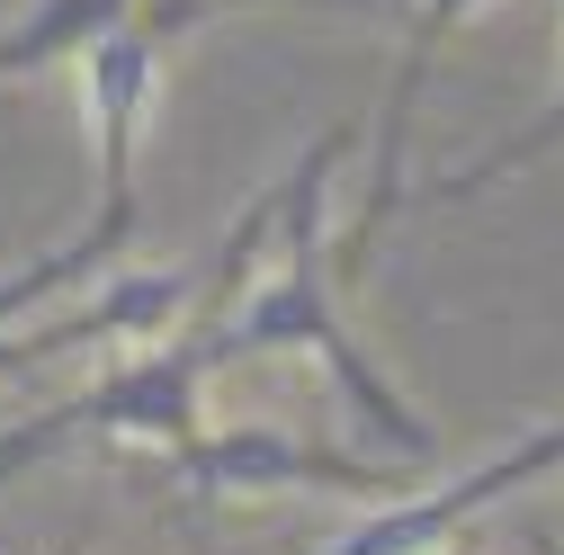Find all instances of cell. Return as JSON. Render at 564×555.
<instances>
[{"label":"cell","mask_w":564,"mask_h":555,"mask_svg":"<svg viewBox=\"0 0 564 555\" xmlns=\"http://www.w3.org/2000/svg\"><path fill=\"white\" fill-rule=\"evenodd\" d=\"M431 555H475V546H466V537H448V546H431Z\"/></svg>","instance_id":"obj_7"},{"label":"cell","mask_w":564,"mask_h":555,"mask_svg":"<svg viewBox=\"0 0 564 555\" xmlns=\"http://www.w3.org/2000/svg\"><path fill=\"white\" fill-rule=\"evenodd\" d=\"M555 466H564V422L529 431L520 448L484 457V466H466V475H448V483H412V493H394V502H368L359 520H349L340 537H323L314 555H431V546L466 537L475 511L511 502L520 483H538V475H555Z\"/></svg>","instance_id":"obj_3"},{"label":"cell","mask_w":564,"mask_h":555,"mask_svg":"<svg viewBox=\"0 0 564 555\" xmlns=\"http://www.w3.org/2000/svg\"><path fill=\"white\" fill-rule=\"evenodd\" d=\"M0 493H10V475H0Z\"/></svg>","instance_id":"obj_8"},{"label":"cell","mask_w":564,"mask_h":555,"mask_svg":"<svg viewBox=\"0 0 564 555\" xmlns=\"http://www.w3.org/2000/svg\"><path fill=\"white\" fill-rule=\"evenodd\" d=\"M134 19V0H36V10L0 36V81H28V73H54V63H82L108 28Z\"/></svg>","instance_id":"obj_5"},{"label":"cell","mask_w":564,"mask_h":555,"mask_svg":"<svg viewBox=\"0 0 564 555\" xmlns=\"http://www.w3.org/2000/svg\"><path fill=\"white\" fill-rule=\"evenodd\" d=\"M126 251H134V233H117V225L90 216L73 242H54V251H36V260H19V269H0V331H10V323H36L54 296H73V287H90V278H108Z\"/></svg>","instance_id":"obj_4"},{"label":"cell","mask_w":564,"mask_h":555,"mask_svg":"<svg viewBox=\"0 0 564 555\" xmlns=\"http://www.w3.org/2000/svg\"><path fill=\"white\" fill-rule=\"evenodd\" d=\"M359 126H323L314 144L288 162V206H278V233H269V269H251V287L206 323L216 340V368H242V359H269V350H305L323 359V377L340 385V403L359 412V431L412 466L440 457V431L412 412V394L377 368V350L340 314V233H332V171L349 162Z\"/></svg>","instance_id":"obj_1"},{"label":"cell","mask_w":564,"mask_h":555,"mask_svg":"<svg viewBox=\"0 0 564 555\" xmlns=\"http://www.w3.org/2000/svg\"><path fill=\"white\" fill-rule=\"evenodd\" d=\"M153 475L180 483V493H323V502H394L412 483L377 457H349L296 431H269V422H234V431H188L171 448H153Z\"/></svg>","instance_id":"obj_2"},{"label":"cell","mask_w":564,"mask_h":555,"mask_svg":"<svg viewBox=\"0 0 564 555\" xmlns=\"http://www.w3.org/2000/svg\"><path fill=\"white\" fill-rule=\"evenodd\" d=\"M546 153H564V81H555V99H546L520 134H502L492 153H475L466 171H448V179H431V188H403V206H466V197H484V188H502V179L538 171Z\"/></svg>","instance_id":"obj_6"}]
</instances>
